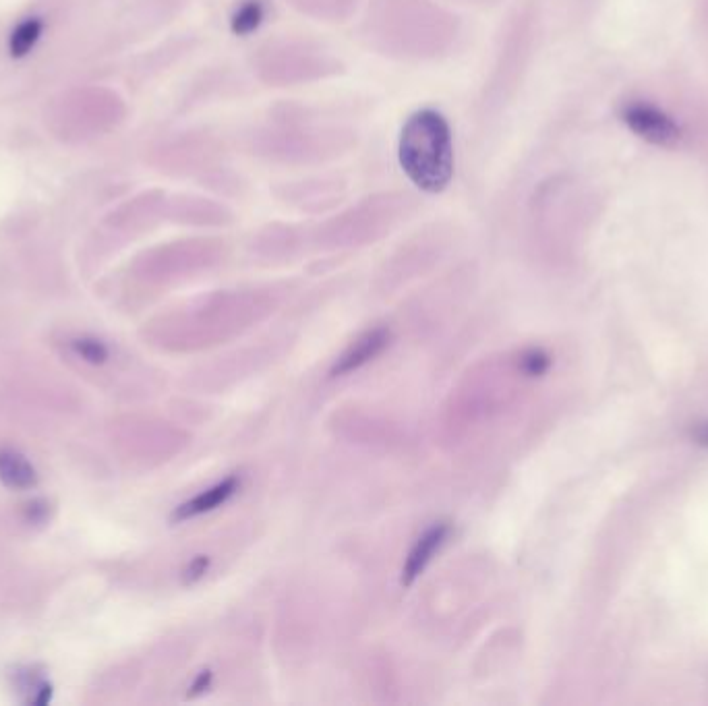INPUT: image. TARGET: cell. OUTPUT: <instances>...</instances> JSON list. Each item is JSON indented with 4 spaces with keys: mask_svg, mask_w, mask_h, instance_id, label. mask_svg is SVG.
Wrapping results in <instances>:
<instances>
[{
    "mask_svg": "<svg viewBox=\"0 0 708 706\" xmlns=\"http://www.w3.org/2000/svg\"><path fill=\"white\" fill-rule=\"evenodd\" d=\"M398 158L412 185L427 193L448 189L454 176V139L437 110H419L402 127Z\"/></svg>",
    "mask_w": 708,
    "mask_h": 706,
    "instance_id": "cell-1",
    "label": "cell"
},
{
    "mask_svg": "<svg viewBox=\"0 0 708 706\" xmlns=\"http://www.w3.org/2000/svg\"><path fill=\"white\" fill-rule=\"evenodd\" d=\"M622 121L632 133H636L640 139L653 145L671 147L682 139L680 125H677L667 112H663L653 104H646V102L626 104L622 108Z\"/></svg>",
    "mask_w": 708,
    "mask_h": 706,
    "instance_id": "cell-2",
    "label": "cell"
},
{
    "mask_svg": "<svg viewBox=\"0 0 708 706\" xmlns=\"http://www.w3.org/2000/svg\"><path fill=\"white\" fill-rule=\"evenodd\" d=\"M388 340H390V334H388V330H383V328L367 332L363 338H359L344 352L342 359L334 365L332 375L340 377V375L361 369L363 365L373 361L377 355H381V350L388 346Z\"/></svg>",
    "mask_w": 708,
    "mask_h": 706,
    "instance_id": "cell-3",
    "label": "cell"
},
{
    "mask_svg": "<svg viewBox=\"0 0 708 706\" xmlns=\"http://www.w3.org/2000/svg\"><path fill=\"white\" fill-rule=\"evenodd\" d=\"M450 533V526L448 524H435L433 528H429V531L417 541V545L412 547L410 555H408V560L404 564V572H402V582L406 586H410L412 582H415L423 570L429 566V562L433 560V555L435 551L444 545L446 537Z\"/></svg>",
    "mask_w": 708,
    "mask_h": 706,
    "instance_id": "cell-4",
    "label": "cell"
},
{
    "mask_svg": "<svg viewBox=\"0 0 708 706\" xmlns=\"http://www.w3.org/2000/svg\"><path fill=\"white\" fill-rule=\"evenodd\" d=\"M236 489H239V479L228 477L222 483L210 487L208 491L195 495L191 502L183 504L179 510H176L174 520H189V518H195L201 514H208V512L220 508L222 504H226L228 499L236 493Z\"/></svg>",
    "mask_w": 708,
    "mask_h": 706,
    "instance_id": "cell-5",
    "label": "cell"
},
{
    "mask_svg": "<svg viewBox=\"0 0 708 706\" xmlns=\"http://www.w3.org/2000/svg\"><path fill=\"white\" fill-rule=\"evenodd\" d=\"M0 481H3L9 489L27 491L36 487L38 475L32 462H29L25 456H21L15 450H3L0 452Z\"/></svg>",
    "mask_w": 708,
    "mask_h": 706,
    "instance_id": "cell-6",
    "label": "cell"
},
{
    "mask_svg": "<svg viewBox=\"0 0 708 706\" xmlns=\"http://www.w3.org/2000/svg\"><path fill=\"white\" fill-rule=\"evenodd\" d=\"M42 36V21L40 19H25L15 27V32L11 36L9 48L15 58H21L25 54L32 52V48L38 44Z\"/></svg>",
    "mask_w": 708,
    "mask_h": 706,
    "instance_id": "cell-7",
    "label": "cell"
},
{
    "mask_svg": "<svg viewBox=\"0 0 708 706\" xmlns=\"http://www.w3.org/2000/svg\"><path fill=\"white\" fill-rule=\"evenodd\" d=\"M73 348H75V352L81 359L90 361V363H104L106 357H108L106 346L102 342H98V340H85L83 338V340L73 342Z\"/></svg>",
    "mask_w": 708,
    "mask_h": 706,
    "instance_id": "cell-8",
    "label": "cell"
},
{
    "mask_svg": "<svg viewBox=\"0 0 708 706\" xmlns=\"http://www.w3.org/2000/svg\"><path fill=\"white\" fill-rule=\"evenodd\" d=\"M261 15L263 13H261L259 3L245 5L234 17V29L236 32H251V29L257 27V23L261 21Z\"/></svg>",
    "mask_w": 708,
    "mask_h": 706,
    "instance_id": "cell-9",
    "label": "cell"
},
{
    "mask_svg": "<svg viewBox=\"0 0 708 706\" xmlns=\"http://www.w3.org/2000/svg\"><path fill=\"white\" fill-rule=\"evenodd\" d=\"M549 355H545L543 350H530L524 357V371L530 375H543L549 369Z\"/></svg>",
    "mask_w": 708,
    "mask_h": 706,
    "instance_id": "cell-10",
    "label": "cell"
},
{
    "mask_svg": "<svg viewBox=\"0 0 708 706\" xmlns=\"http://www.w3.org/2000/svg\"><path fill=\"white\" fill-rule=\"evenodd\" d=\"M694 439L698 441L700 446H708V423L700 425V427L694 431Z\"/></svg>",
    "mask_w": 708,
    "mask_h": 706,
    "instance_id": "cell-11",
    "label": "cell"
}]
</instances>
